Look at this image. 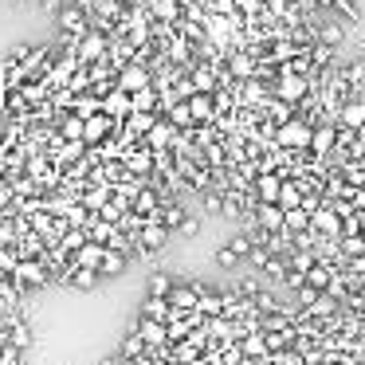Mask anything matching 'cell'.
<instances>
[{
  "label": "cell",
  "instance_id": "cell-1",
  "mask_svg": "<svg viewBox=\"0 0 365 365\" xmlns=\"http://www.w3.org/2000/svg\"><path fill=\"white\" fill-rule=\"evenodd\" d=\"M310 134H314V126H310L307 118H287V122H279L275 126V150H283V153H299V150H310Z\"/></svg>",
  "mask_w": 365,
  "mask_h": 365
},
{
  "label": "cell",
  "instance_id": "cell-2",
  "mask_svg": "<svg viewBox=\"0 0 365 365\" xmlns=\"http://www.w3.org/2000/svg\"><path fill=\"white\" fill-rule=\"evenodd\" d=\"M12 283H16V291L24 294H36V291H43V287H51V279H48V267H43L40 259H20L16 267H12Z\"/></svg>",
  "mask_w": 365,
  "mask_h": 365
},
{
  "label": "cell",
  "instance_id": "cell-3",
  "mask_svg": "<svg viewBox=\"0 0 365 365\" xmlns=\"http://www.w3.org/2000/svg\"><path fill=\"white\" fill-rule=\"evenodd\" d=\"M224 71L232 75V83H247V79L259 75V59H255L252 48H236V51H228V59H224Z\"/></svg>",
  "mask_w": 365,
  "mask_h": 365
},
{
  "label": "cell",
  "instance_id": "cell-4",
  "mask_svg": "<svg viewBox=\"0 0 365 365\" xmlns=\"http://www.w3.org/2000/svg\"><path fill=\"white\" fill-rule=\"evenodd\" d=\"M106 48H110V36L95 32V28H87V32L75 40V56H79V63H98V59H106Z\"/></svg>",
  "mask_w": 365,
  "mask_h": 365
},
{
  "label": "cell",
  "instance_id": "cell-5",
  "mask_svg": "<svg viewBox=\"0 0 365 365\" xmlns=\"http://www.w3.org/2000/svg\"><path fill=\"white\" fill-rule=\"evenodd\" d=\"M122 165H126V173L130 177H138V181H145V177L153 173V150L145 142H138V145H130L126 153H122Z\"/></svg>",
  "mask_w": 365,
  "mask_h": 365
},
{
  "label": "cell",
  "instance_id": "cell-6",
  "mask_svg": "<svg viewBox=\"0 0 365 365\" xmlns=\"http://www.w3.org/2000/svg\"><path fill=\"white\" fill-rule=\"evenodd\" d=\"M279 189H283V177H279L275 169H263V173L252 177V197L259 200V205H275Z\"/></svg>",
  "mask_w": 365,
  "mask_h": 365
},
{
  "label": "cell",
  "instance_id": "cell-7",
  "mask_svg": "<svg viewBox=\"0 0 365 365\" xmlns=\"http://www.w3.org/2000/svg\"><path fill=\"white\" fill-rule=\"evenodd\" d=\"M271 95L294 106L302 95H310V75H279V79H275V91H271Z\"/></svg>",
  "mask_w": 365,
  "mask_h": 365
},
{
  "label": "cell",
  "instance_id": "cell-8",
  "mask_svg": "<svg viewBox=\"0 0 365 365\" xmlns=\"http://www.w3.org/2000/svg\"><path fill=\"white\" fill-rule=\"evenodd\" d=\"M310 232H318V236H326V240H338L341 236V216L322 200V205L310 212Z\"/></svg>",
  "mask_w": 365,
  "mask_h": 365
},
{
  "label": "cell",
  "instance_id": "cell-9",
  "mask_svg": "<svg viewBox=\"0 0 365 365\" xmlns=\"http://www.w3.org/2000/svg\"><path fill=\"white\" fill-rule=\"evenodd\" d=\"M87 28H91V16L79 4H63V9H59V32H63L67 40H79Z\"/></svg>",
  "mask_w": 365,
  "mask_h": 365
},
{
  "label": "cell",
  "instance_id": "cell-10",
  "mask_svg": "<svg viewBox=\"0 0 365 365\" xmlns=\"http://www.w3.org/2000/svg\"><path fill=\"white\" fill-rule=\"evenodd\" d=\"M200 291H205V283H197V279H189V283H177V279H173V291H169L165 299H169V307H173V310H197Z\"/></svg>",
  "mask_w": 365,
  "mask_h": 365
},
{
  "label": "cell",
  "instance_id": "cell-11",
  "mask_svg": "<svg viewBox=\"0 0 365 365\" xmlns=\"http://www.w3.org/2000/svg\"><path fill=\"white\" fill-rule=\"evenodd\" d=\"M334 145H338V126L334 122H318L314 134H310V158H330Z\"/></svg>",
  "mask_w": 365,
  "mask_h": 365
},
{
  "label": "cell",
  "instance_id": "cell-12",
  "mask_svg": "<svg viewBox=\"0 0 365 365\" xmlns=\"http://www.w3.org/2000/svg\"><path fill=\"white\" fill-rule=\"evenodd\" d=\"M361 122H365V98L349 95L346 103L338 106V114H334V126H338V130H357Z\"/></svg>",
  "mask_w": 365,
  "mask_h": 365
},
{
  "label": "cell",
  "instance_id": "cell-13",
  "mask_svg": "<svg viewBox=\"0 0 365 365\" xmlns=\"http://www.w3.org/2000/svg\"><path fill=\"white\" fill-rule=\"evenodd\" d=\"M138 334H142V341L150 346V354H158V357H161V349L169 346L165 322H158V318H142V322H138Z\"/></svg>",
  "mask_w": 365,
  "mask_h": 365
},
{
  "label": "cell",
  "instance_id": "cell-14",
  "mask_svg": "<svg viewBox=\"0 0 365 365\" xmlns=\"http://www.w3.org/2000/svg\"><path fill=\"white\" fill-rule=\"evenodd\" d=\"M150 83H153V71H150V67H142V63H126V67L118 71V87L126 91V95L150 87Z\"/></svg>",
  "mask_w": 365,
  "mask_h": 365
},
{
  "label": "cell",
  "instance_id": "cell-15",
  "mask_svg": "<svg viewBox=\"0 0 365 365\" xmlns=\"http://www.w3.org/2000/svg\"><path fill=\"white\" fill-rule=\"evenodd\" d=\"M169 240V232L158 224V216H145V224L138 228V247H145V252H161Z\"/></svg>",
  "mask_w": 365,
  "mask_h": 365
},
{
  "label": "cell",
  "instance_id": "cell-16",
  "mask_svg": "<svg viewBox=\"0 0 365 365\" xmlns=\"http://www.w3.org/2000/svg\"><path fill=\"white\" fill-rule=\"evenodd\" d=\"M114 126H118V122H110L103 110H98V114H91V118H83V142H87V145L106 142V134H110Z\"/></svg>",
  "mask_w": 365,
  "mask_h": 365
},
{
  "label": "cell",
  "instance_id": "cell-17",
  "mask_svg": "<svg viewBox=\"0 0 365 365\" xmlns=\"http://www.w3.org/2000/svg\"><path fill=\"white\" fill-rule=\"evenodd\" d=\"M103 114L110 122H126V114H130V95L122 87H114V91H106L103 95Z\"/></svg>",
  "mask_w": 365,
  "mask_h": 365
},
{
  "label": "cell",
  "instance_id": "cell-18",
  "mask_svg": "<svg viewBox=\"0 0 365 365\" xmlns=\"http://www.w3.org/2000/svg\"><path fill=\"white\" fill-rule=\"evenodd\" d=\"M247 216H252L255 228H263V232H279V228H283V208H279V205H259V200H255V208Z\"/></svg>",
  "mask_w": 365,
  "mask_h": 365
},
{
  "label": "cell",
  "instance_id": "cell-19",
  "mask_svg": "<svg viewBox=\"0 0 365 365\" xmlns=\"http://www.w3.org/2000/svg\"><path fill=\"white\" fill-rule=\"evenodd\" d=\"M185 103H189V114H192V122H212L216 118V103H212V95H208V91H192L189 98H185Z\"/></svg>",
  "mask_w": 365,
  "mask_h": 365
},
{
  "label": "cell",
  "instance_id": "cell-20",
  "mask_svg": "<svg viewBox=\"0 0 365 365\" xmlns=\"http://www.w3.org/2000/svg\"><path fill=\"white\" fill-rule=\"evenodd\" d=\"M130 114H161V106H158V87H153V83L130 95Z\"/></svg>",
  "mask_w": 365,
  "mask_h": 365
},
{
  "label": "cell",
  "instance_id": "cell-21",
  "mask_svg": "<svg viewBox=\"0 0 365 365\" xmlns=\"http://www.w3.org/2000/svg\"><path fill=\"white\" fill-rule=\"evenodd\" d=\"M145 9L158 24H177L181 20V0H145Z\"/></svg>",
  "mask_w": 365,
  "mask_h": 365
},
{
  "label": "cell",
  "instance_id": "cell-22",
  "mask_svg": "<svg viewBox=\"0 0 365 365\" xmlns=\"http://www.w3.org/2000/svg\"><path fill=\"white\" fill-rule=\"evenodd\" d=\"M236 346H240V354H244V357H255V361H263V357H267V338H263L259 326H255V330H247Z\"/></svg>",
  "mask_w": 365,
  "mask_h": 365
},
{
  "label": "cell",
  "instance_id": "cell-23",
  "mask_svg": "<svg viewBox=\"0 0 365 365\" xmlns=\"http://www.w3.org/2000/svg\"><path fill=\"white\" fill-rule=\"evenodd\" d=\"M103 252H106V244H95V240H87L83 247H75V252H71V263H75V267H95V271H98V263H103Z\"/></svg>",
  "mask_w": 365,
  "mask_h": 365
},
{
  "label": "cell",
  "instance_id": "cell-24",
  "mask_svg": "<svg viewBox=\"0 0 365 365\" xmlns=\"http://www.w3.org/2000/svg\"><path fill=\"white\" fill-rule=\"evenodd\" d=\"M126 267H130V255H126V252H114V247H106V252H103V263H98V275H103V279H118Z\"/></svg>",
  "mask_w": 365,
  "mask_h": 365
},
{
  "label": "cell",
  "instance_id": "cell-25",
  "mask_svg": "<svg viewBox=\"0 0 365 365\" xmlns=\"http://www.w3.org/2000/svg\"><path fill=\"white\" fill-rule=\"evenodd\" d=\"M98 110H103V95H95V91H79L71 98V114H79V118H91Z\"/></svg>",
  "mask_w": 365,
  "mask_h": 365
},
{
  "label": "cell",
  "instance_id": "cell-26",
  "mask_svg": "<svg viewBox=\"0 0 365 365\" xmlns=\"http://www.w3.org/2000/svg\"><path fill=\"white\" fill-rule=\"evenodd\" d=\"M334 263H322V259H314L307 267V287H314V291H326V287H330V279H334Z\"/></svg>",
  "mask_w": 365,
  "mask_h": 365
},
{
  "label": "cell",
  "instance_id": "cell-27",
  "mask_svg": "<svg viewBox=\"0 0 365 365\" xmlns=\"http://www.w3.org/2000/svg\"><path fill=\"white\" fill-rule=\"evenodd\" d=\"M177 310L169 307V299H158V294H145V302H142V318H158V322H169Z\"/></svg>",
  "mask_w": 365,
  "mask_h": 365
},
{
  "label": "cell",
  "instance_id": "cell-28",
  "mask_svg": "<svg viewBox=\"0 0 365 365\" xmlns=\"http://www.w3.org/2000/svg\"><path fill=\"white\" fill-rule=\"evenodd\" d=\"M158 208H161L158 192H153L150 185H142V189H138V197H134V205H130V212H138V216H153Z\"/></svg>",
  "mask_w": 365,
  "mask_h": 365
},
{
  "label": "cell",
  "instance_id": "cell-29",
  "mask_svg": "<svg viewBox=\"0 0 365 365\" xmlns=\"http://www.w3.org/2000/svg\"><path fill=\"white\" fill-rule=\"evenodd\" d=\"M145 354H150V346L142 341V334H138V330L122 338V346H118V357H126V361H142Z\"/></svg>",
  "mask_w": 365,
  "mask_h": 365
},
{
  "label": "cell",
  "instance_id": "cell-30",
  "mask_svg": "<svg viewBox=\"0 0 365 365\" xmlns=\"http://www.w3.org/2000/svg\"><path fill=\"white\" fill-rule=\"evenodd\" d=\"M165 118L173 122V130H192L197 122H192V114H189V103L185 98H177V103H169L165 106Z\"/></svg>",
  "mask_w": 365,
  "mask_h": 365
},
{
  "label": "cell",
  "instance_id": "cell-31",
  "mask_svg": "<svg viewBox=\"0 0 365 365\" xmlns=\"http://www.w3.org/2000/svg\"><path fill=\"white\" fill-rule=\"evenodd\" d=\"M279 208H299L302 205V185L294 181V177H283V189H279Z\"/></svg>",
  "mask_w": 365,
  "mask_h": 365
},
{
  "label": "cell",
  "instance_id": "cell-32",
  "mask_svg": "<svg viewBox=\"0 0 365 365\" xmlns=\"http://www.w3.org/2000/svg\"><path fill=\"white\" fill-rule=\"evenodd\" d=\"M98 279H103V275H98L95 267H71V279H67V283H71L75 291H95Z\"/></svg>",
  "mask_w": 365,
  "mask_h": 365
},
{
  "label": "cell",
  "instance_id": "cell-33",
  "mask_svg": "<svg viewBox=\"0 0 365 365\" xmlns=\"http://www.w3.org/2000/svg\"><path fill=\"white\" fill-rule=\"evenodd\" d=\"M145 291L158 294V299H165V294L173 291V275H169V271H150V279H145Z\"/></svg>",
  "mask_w": 365,
  "mask_h": 365
},
{
  "label": "cell",
  "instance_id": "cell-34",
  "mask_svg": "<svg viewBox=\"0 0 365 365\" xmlns=\"http://www.w3.org/2000/svg\"><path fill=\"white\" fill-rule=\"evenodd\" d=\"M283 228L287 232H302V228H310V212L307 208H283Z\"/></svg>",
  "mask_w": 365,
  "mask_h": 365
},
{
  "label": "cell",
  "instance_id": "cell-35",
  "mask_svg": "<svg viewBox=\"0 0 365 365\" xmlns=\"http://www.w3.org/2000/svg\"><path fill=\"white\" fill-rule=\"evenodd\" d=\"M341 40H346L341 24H318V43H326V48H338Z\"/></svg>",
  "mask_w": 365,
  "mask_h": 365
},
{
  "label": "cell",
  "instance_id": "cell-36",
  "mask_svg": "<svg viewBox=\"0 0 365 365\" xmlns=\"http://www.w3.org/2000/svg\"><path fill=\"white\" fill-rule=\"evenodd\" d=\"M252 302H255V310H259V318H263V314H279V310H283V302H279L271 291H259Z\"/></svg>",
  "mask_w": 365,
  "mask_h": 365
},
{
  "label": "cell",
  "instance_id": "cell-37",
  "mask_svg": "<svg viewBox=\"0 0 365 365\" xmlns=\"http://www.w3.org/2000/svg\"><path fill=\"white\" fill-rule=\"evenodd\" d=\"M263 271H267L271 279H283L287 271H291V267H287V255H267V263H263Z\"/></svg>",
  "mask_w": 365,
  "mask_h": 365
},
{
  "label": "cell",
  "instance_id": "cell-38",
  "mask_svg": "<svg viewBox=\"0 0 365 365\" xmlns=\"http://www.w3.org/2000/svg\"><path fill=\"white\" fill-rule=\"evenodd\" d=\"M12 200H16L12 181H9V177H0V212H12Z\"/></svg>",
  "mask_w": 365,
  "mask_h": 365
},
{
  "label": "cell",
  "instance_id": "cell-39",
  "mask_svg": "<svg viewBox=\"0 0 365 365\" xmlns=\"http://www.w3.org/2000/svg\"><path fill=\"white\" fill-rule=\"evenodd\" d=\"M228 247L240 255V259H247V252H252V236H244V232H240V236H232V240H228Z\"/></svg>",
  "mask_w": 365,
  "mask_h": 365
},
{
  "label": "cell",
  "instance_id": "cell-40",
  "mask_svg": "<svg viewBox=\"0 0 365 365\" xmlns=\"http://www.w3.org/2000/svg\"><path fill=\"white\" fill-rule=\"evenodd\" d=\"M216 263H220V267H224V271H228V267H236V263H240V255H236V252H232V247H228V244H224V247H216Z\"/></svg>",
  "mask_w": 365,
  "mask_h": 365
},
{
  "label": "cell",
  "instance_id": "cell-41",
  "mask_svg": "<svg viewBox=\"0 0 365 365\" xmlns=\"http://www.w3.org/2000/svg\"><path fill=\"white\" fill-rule=\"evenodd\" d=\"M197 232H200V220H197V216H185V220H181V228H177V236H185V240H189V236H197Z\"/></svg>",
  "mask_w": 365,
  "mask_h": 365
},
{
  "label": "cell",
  "instance_id": "cell-42",
  "mask_svg": "<svg viewBox=\"0 0 365 365\" xmlns=\"http://www.w3.org/2000/svg\"><path fill=\"white\" fill-rule=\"evenodd\" d=\"M236 294H240V299H255V294H259V283H255V279H244Z\"/></svg>",
  "mask_w": 365,
  "mask_h": 365
},
{
  "label": "cell",
  "instance_id": "cell-43",
  "mask_svg": "<svg viewBox=\"0 0 365 365\" xmlns=\"http://www.w3.org/2000/svg\"><path fill=\"white\" fill-rule=\"evenodd\" d=\"M334 12H341V16L357 20V9H354V0H334Z\"/></svg>",
  "mask_w": 365,
  "mask_h": 365
},
{
  "label": "cell",
  "instance_id": "cell-44",
  "mask_svg": "<svg viewBox=\"0 0 365 365\" xmlns=\"http://www.w3.org/2000/svg\"><path fill=\"white\" fill-rule=\"evenodd\" d=\"M43 9H48V12H59V9H63V0H43Z\"/></svg>",
  "mask_w": 365,
  "mask_h": 365
},
{
  "label": "cell",
  "instance_id": "cell-45",
  "mask_svg": "<svg viewBox=\"0 0 365 365\" xmlns=\"http://www.w3.org/2000/svg\"><path fill=\"white\" fill-rule=\"evenodd\" d=\"M118 4H126V9H134V4H142V0H118Z\"/></svg>",
  "mask_w": 365,
  "mask_h": 365
},
{
  "label": "cell",
  "instance_id": "cell-46",
  "mask_svg": "<svg viewBox=\"0 0 365 365\" xmlns=\"http://www.w3.org/2000/svg\"><path fill=\"white\" fill-rule=\"evenodd\" d=\"M361 236H365V224H361Z\"/></svg>",
  "mask_w": 365,
  "mask_h": 365
},
{
  "label": "cell",
  "instance_id": "cell-47",
  "mask_svg": "<svg viewBox=\"0 0 365 365\" xmlns=\"http://www.w3.org/2000/svg\"><path fill=\"white\" fill-rule=\"evenodd\" d=\"M16 365H28V361H16Z\"/></svg>",
  "mask_w": 365,
  "mask_h": 365
}]
</instances>
